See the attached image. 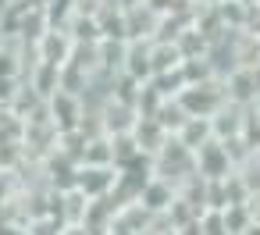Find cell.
Wrapping results in <instances>:
<instances>
[{"label": "cell", "mask_w": 260, "mask_h": 235, "mask_svg": "<svg viewBox=\"0 0 260 235\" xmlns=\"http://www.w3.org/2000/svg\"><path fill=\"white\" fill-rule=\"evenodd\" d=\"M57 29H64L75 43H100V40H104L100 18H96V15H82V11H72V18H68L64 25H57Z\"/></svg>", "instance_id": "cell-15"}, {"label": "cell", "mask_w": 260, "mask_h": 235, "mask_svg": "<svg viewBox=\"0 0 260 235\" xmlns=\"http://www.w3.org/2000/svg\"><path fill=\"white\" fill-rule=\"evenodd\" d=\"M153 217H157V214H150L139 199H132V203H121V207H118L114 224H118V228H128V231H136V235H146V231H153Z\"/></svg>", "instance_id": "cell-14"}, {"label": "cell", "mask_w": 260, "mask_h": 235, "mask_svg": "<svg viewBox=\"0 0 260 235\" xmlns=\"http://www.w3.org/2000/svg\"><path fill=\"white\" fill-rule=\"evenodd\" d=\"M249 121H253V107L235 104V100H224V104L217 107V114L210 118L214 139H242V136L249 132Z\"/></svg>", "instance_id": "cell-4"}, {"label": "cell", "mask_w": 260, "mask_h": 235, "mask_svg": "<svg viewBox=\"0 0 260 235\" xmlns=\"http://www.w3.org/2000/svg\"><path fill=\"white\" fill-rule=\"evenodd\" d=\"M246 235H260V221H253V228H249Z\"/></svg>", "instance_id": "cell-28"}, {"label": "cell", "mask_w": 260, "mask_h": 235, "mask_svg": "<svg viewBox=\"0 0 260 235\" xmlns=\"http://www.w3.org/2000/svg\"><path fill=\"white\" fill-rule=\"evenodd\" d=\"M22 79H25V82H29V86H32V89L43 96V100H50V96L61 89V68L43 64V61H36V64H32V68H29Z\"/></svg>", "instance_id": "cell-16"}, {"label": "cell", "mask_w": 260, "mask_h": 235, "mask_svg": "<svg viewBox=\"0 0 260 235\" xmlns=\"http://www.w3.org/2000/svg\"><path fill=\"white\" fill-rule=\"evenodd\" d=\"M175 136H178V139H182V143L196 153L200 146H207V143L214 139V125H210V118H189V121L175 132Z\"/></svg>", "instance_id": "cell-18"}, {"label": "cell", "mask_w": 260, "mask_h": 235, "mask_svg": "<svg viewBox=\"0 0 260 235\" xmlns=\"http://www.w3.org/2000/svg\"><path fill=\"white\" fill-rule=\"evenodd\" d=\"M200 231H203V235H232L221 210H207V214L200 217Z\"/></svg>", "instance_id": "cell-23"}, {"label": "cell", "mask_w": 260, "mask_h": 235, "mask_svg": "<svg viewBox=\"0 0 260 235\" xmlns=\"http://www.w3.org/2000/svg\"><path fill=\"white\" fill-rule=\"evenodd\" d=\"M189 118H214L217 107L228 100V86H224V75H210L203 82H189L178 96H175Z\"/></svg>", "instance_id": "cell-1"}, {"label": "cell", "mask_w": 260, "mask_h": 235, "mask_svg": "<svg viewBox=\"0 0 260 235\" xmlns=\"http://www.w3.org/2000/svg\"><path fill=\"white\" fill-rule=\"evenodd\" d=\"M86 210H89V196L82 189H68L61 192V207H57V217L64 224H82L86 221Z\"/></svg>", "instance_id": "cell-17"}, {"label": "cell", "mask_w": 260, "mask_h": 235, "mask_svg": "<svg viewBox=\"0 0 260 235\" xmlns=\"http://www.w3.org/2000/svg\"><path fill=\"white\" fill-rule=\"evenodd\" d=\"M224 86H228V100L253 107V104L260 100V64L228 72V75H224Z\"/></svg>", "instance_id": "cell-9"}, {"label": "cell", "mask_w": 260, "mask_h": 235, "mask_svg": "<svg viewBox=\"0 0 260 235\" xmlns=\"http://www.w3.org/2000/svg\"><path fill=\"white\" fill-rule=\"evenodd\" d=\"M150 175H160V178H168L171 185H182L185 178L196 175V153H192L178 136H171V139L160 146V153L150 160Z\"/></svg>", "instance_id": "cell-2"}, {"label": "cell", "mask_w": 260, "mask_h": 235, "mask_svg": "<svg viewBox=\"0 0 260 235\" xmlns=\"http://www.w3.org/2000/svg\"><path fill=\"white\" fill-rule=\"evenodd\" d=\"M22 192H25V185H22V171H0V207L11 203V199H18Z\"/></svg>", "instance_id": "cell-21"}, {"label": "cell", "mask_w": 260, "mask_h": 235, "mask_svg": "<svg viewBox=\"0 0 260 235\" xmlns=\"http://www.w3.org/2000/svg\"><path fill=\"white\" fill-rule=\"evenodd\" d=\"M189 4H192L196 11H210V8H221L224 0H189Z\"/></svg>", "instance_id": "cell-25"}, {"label": "cell", "mask_w": 260, "mask_h": 235, "mask_svg": "<svg viewBox=\"0 0 260 235\" xmlns=\"http://www.w3.org/2000/svg\"><path fill=\"white\" fill-rule=\"evenodd\" d=\"M160 25H164V15L153 11L150 4L125 8V32H128V40H157Z\"/></svg>", "instance_id": "cell-8"}, {"label": "cell", "mask_w": 260, "mask_h": 235, "mask_svg": "<svg viewBox=\"0 0 260 235\" xmlns=\"http://www.w3.org/2000/svg\"><path fill=\"white\" fill-rule=\"evenodd\" d=\"M121 171L114 164H82L79 167V185L89 199H100V196H114V185H118Z\"/></svg>", "instance_id": "cell-6"}, {"label": "cell", "mask_w": 260, "mask_h": 235, "mask_svg": "<svg viewBox=\"0 0 260 235\" xmlns=\"http://www.w3.org/2000/svg\"><path fill=\"white\" fill-rule=\"evenodd\" d=\"M164 235H178V231H164Z\"/></svg>", "instance_id": "cell-29"}, {"label": "cell", "mask_w": 260, "mask_h": 235, "mask_svg": "<svg viewBox=\"0 0 260 235\" xmlns=\"http://www.w3.org/2000/svg\"><path fill=\"white\" fill-rule=\"evenodd\" d=\"M125 75L136 79V82H150L153 79V40H128Z\"/></svg>", "instance_id": "cell-12"}, {"label": "cell", "mask_w": 260, "mask_h": 235, "mask_svg": "<svg viewBox=\"0 0 260 235\" xmlns=\"http://www.w3.org/2000/svg\"><path fill=\"white\" fill-rule=\"evenodd\" d=\"M132 139H136V143H139V150L153 160V157L160 153V146L171 139V132H168L157 118H143V114H139V121H136V128H132Z\"/></svg>", "instance_id": "cell-13"}, {"label": "cell", "mask_w": 260, "mask_h": 235, "mask_svg": "<svg viewBox=\"0 0 260 235\" xmlns=\"http://www.w3.org/2000/svg\"><path fill=\"white\" fill-rule=\"evenodd\" d=\"M64 221L57 214H43V217H29V235H61Z\"/></svg>", "instance_id": "cell-22"}, {"label": "cell", "mask_w": 260, "mask_h": 235, "mask_svg": "<svg viewBox=\"0 0 260 235\" xmlns=\"http://www.w3.org/2000/svg\"><path fill=\"white\" fill-rule=\"evenodd\" d=\"M196 175L207 182H224L228 175H235V160L221 139H210L207 146L196 150Z\"/></svg>", "instance_id": "cell-3"}, {"label": "cell", "mask_w": 260, "mask_h": 235, "mask_svg": "<svg viewBox=\"0 0 260 235\" xmlns=\"http://www.w3.org/2000/svg\"><path fill=\"white\" fill-rule=\"evenodd\" d=\"M61 235H93V231H89L86 224H64V228H61Z\"/></svg>", "instance_id": "cell-26"}, {"label": "cell", "mask_w": 260, "mask_h": 235, "mask_svg": "<svg viewBox=\"0 0 260 235\" xmlns=\"http://www.w3.org/2000/svg\"><path fill=\"white\" fill-rule=\"evenodd\" d=\"M0 143H25V118L11 107L0 111Z\"/></svg>", "instance_id": "cell-20"}, {"label": "cell", "mask_w": 260, "mask_h": 235, "mask_svg": "<svg viewBox=\"0 0 260 235\" xmlns=\"http://www.w3.org/2000/svg\"><path fill=\"white\" fill-rule=\"evenodd\" d=\"M82 164H114V139L107 132L89 136L86 150H82Z\"/></svg>", "instance_id": "cell-19"}, {"label": "cell", "mask_w": 260, "mask_h": 235, "mask_svg": "<svg viewBox=\"0 0 260 235\" xmlns=\"http://www.w3.org/2000/svg\"><path fill=\"white\" fill-rule=\"evenodd\" d=\"M47 111H50V121L61 128V132H75L82 128L86 121V104L79 93H68V89H57L50 100H47Z\"/></svg>", "instance_id": "cell-5"}, {"label": "cell", "mask_w": 260, "mask_h": 235, "mask_svg": "<svg viewBox=\"0 0 260 235\" xmlns=\"http://www.w3.org/2000/svg\"><path fill=\"white\" fill-rule=\"evenodd\" d=\"M178 199V185H171L168 178H160V175H150L146 178V185H143V192H139V203L150 210V214H168V207Z\"/></svg>", "instance_id": "cell-11"}, {"label": "cell", "mask_w": 260, "mask_h": 235, "mask_svg": "<svg viewBox=\"0 0 260 235\" xmlns=\"http://www.w3.org/2000/svg\"><path fill=\"white\" fill-rule=\"evenodd\" d=\"M72 54H75V40L64 32V29H47L43 36H40V43H36V61H43V64H54V68H64L68 61H72Z\"/></svg>", "instance_id": "cell-7"}, {"label": "cell", "mask_w": 260, "mask_h": 235, "mask_svg": "<svg viewBox=\"0 0 260 235\" xmlns=\"http://www.w3.org/2000/svg\"><path fill=\"white\" fill-rule=\"evenodd\" d=\"M111 235H136V231H128V228H118V224H114V228H111Z\"/></svg>", "instance_id": "cell-27"}, {"label": "cell", "mask_w": 260, "mask_h": 235, "mask_svg": "<svg viewBox=\"0 0 260 235\" xmlns=\"http://www.w3.org/2000/svg\"><path fill=\"white\" fill-rule=\"evenodd\" d=\"M136 121H139V111H136V104H125V100H107L104 104V111H100V128L107 132V136H128L132 128H136Z\"/></svg>", "instance_id": "cell-10"}, {"label": "cell", "mask_w": 260, "mask_h": 235, "mask_svg": "<svg viewBox=\"0 0 260 235\" xmlns=\"http://www.w3.org/2000/svg\"><path fill=\"white\" fill-rule=\"evenodd\" d=\"M0 235H29V221H0Z\"/></svg>", "instance_id": "cell-24"}]
</instances>
